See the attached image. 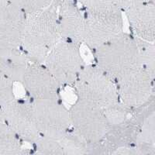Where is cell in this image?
<instances>
[{
    "label": "cell",
    "instance_id": "7402d4cb",
    "mask_svg": "<svg viewBox=\"0 0 155 155\" xmlns=\"http://www.w3.org/2000/svg\"><path fill=\"white\" fill-rule=\"evenodd\" d=\"M84 10H101L115 6L113 0H76Z\"/></svg>",
    "mask_w": 155,
    "mask_h": 155
},
{
    "label": "cell",
    "instance_id": "2e32d148",
    "mask_svg": "<svg viewBox=\"0 0 155 155\" xmlns=\"http://www.w3.org/2000/svg\"><path fill=\"white\" fill-rule=\"evenodd\" d=\"M23 143L5 122L0 124V155L23 154Z\"/></svg>",
    "mask_w": 155,
    "mask_h": 155
},
{
    "label": "cell",
    "instance_id": "ac0fdd59",
    "mask_svg": "<svg viewBox=\"0 0 155 155\" xmlns=\"http://www.w3.org/2000/svg\"><path fill=\"white\" fill-rule=\"evenodd\" d=\"M154 112L152 111L142 124L140 130L136 137V146L140 149L147 146L154 147Z\"/></svg>",
    "mask_w": 155,
    "mask_h": 155
},
{
    "label": "cell",
    "instance_id": "d6986e66",
    "mask_svg": "<svg viewBox=\"0 0 155 155\" xmlns=\"http://www.w3.org/2000/svg\"><path fill=\"white\" fill-rule=\"evenodd\" d=\"M103 110L112 129L118 127L124 123L127 119L129 113L132 111L122 104L120 102L106 109H103Z\"/></svg>",
    "mask_w": 155,
    "mask_h": 155
},
{
    "label": "cell",
    "instance_id": "277c9868",
    "mask_svg": "<svg viewBox=\"0 0 155 155\" xmlns=\"http://www.w3.org/2000/svg\"><path fill=\"white\" fill-rule=\"evenodd\" d=\"M73 88L78 98L93 102L102 109L120 102L116 81L94 63L84 66Z\"/></svg>",
    "mask_w": 155,
    "mask_h": 155
},
{
    "label": "cell",
    "instance_id": "30bf717a",
    "mask_svg": "<svg viewBox=\"0 0 155 155\" xmlns=\"http://www.w3.org/2000/svg\"><path fill=\"white\" fill-rule=\"evenodd\" d=\"M20 84L30 99L60 97L61 88L43 64L31 62Z\"/></svg>",
    "mask_w": 155,
    "mask_h": 155
},
{
    "label": "cell",
    "instance_id": "8992f818",
    "mask_svg": "<svg viewBox=\"0 0 155 155\" xmlns=\"http://www.w3.org/2000/svg\"><path fill=\"white\" fill-rule=\"evenodd\" d=\"M85 11L83 44L94 51L124 31V12L116 6Z\"/></svg>",
    "mask_w": 155,
    "mask_h": 155
},
{
    "label": "cell",
    "instance_id": "cb8c5ba5",
    "mask_svg": "<svg viewBox=\"0 0 155 155\" xmlns=\"http://www.w3.org/2000/svg\"><path fill=\"white\" fill-rule=\"evenodd\" d=\"M113 154H142L143 152L138 147H122L111 152Z\"/></svg>",
    "mask_w": 155,
    "mask_h": 155
},
{
    "label": "cell",
    "instance_id": "ba28073f",
    "mask_svg": "<svg viewBox=\"0 0 155 155\" xmlns=\"http://www.w3.org/2000/svg\"><path fill=\"white\" fill-rule=\"evenodd\" d=\"M154 77L140 66L116 81L119 100L130 110L147 104L153 95Z\"/></svg>",
    "mask_w": 155,
    "mask_h": 155
},
{
    "label": "cell",
    "instance_id": "4316f807",
    "mask_svg": "<svg viewBox=\"0 0 155 155\" xmlns=\"http://www.w3.org/2000/svg\"><path fill=\"white\" fill-rule=\"evenodd\" d=\"M75 1H76V0H75Z\"/></svg>",
    "mask_w": 155,
    "mask_h": 155
},
{
    "label": "cell",
    "instance_id": "52a82bcc",
    "mask_svg": "<svg viewBox=\"0 0 155 155\" xmlns=\"http://www.w3.org/2000/svg\"><path fill=\"white\" fill-rule=\"evenodd\" d=\"M30 111L41 136H55L71 129L70 113L58 98L30 99Z\"/></svg>",
    "mask_w": 155,
    "mask_h": 155
},
{
    "label": "cell",
    "instance_id": "ffe728a7",
    "mask_svg": "<svg viewBox=\"0 0 155 155\" xmlns=\"http://www.w3.org/2000/svg\"><path fill=\"white\" fill-rule=\"evenodd\" d=\"M55 0H9V3L19 8L25 14L48 8Z\"/></svg>",
    "mask_w": 155,
    "mask_h": 155
},
{
    "label": "cell",
    "instance_id": "44dd1931",
    "mask_svg": "<svg viewBox=\"0 0 155 155\" xmlns=\"http://www.w3.org/2000/svg\"><path fill=\"white\" fill-rule=\"evenodd\" d=\"M14 99V82L0 73V106H4Z\"/></svg>",
    "mask_w": 155,
    "mask_h": 155
},
{
    "label": "cell",
    "instance_id": "3957f363",
    "mask_svg": "<svg viewBox=\"0 0 155 155\" xmlns=\"http://www.w3.org/2000/svg\"><path fill=\"white\" fill-rule=\"evenodd\" d=\"M71 129L91 147L102 142L112 130L102 108L78 98L69 108Z\"/></svg>",
    "mask_w": 155,
    "mask_h": 155
},
{
    "label": "cell",
    "instance_id": "d4e9b609",
    "mask_svg": "<svg viewBox=\"0 0 155 155\" xmlns=\"http://www.w3.org/2000/svg\"><path fill=\"white\" fill-rule=\"evenodd\" d=\"M3 122H5L3 109H2V106H0V124H2V123H3Z\"/></svg>",
    "mask_w": 155,
    "mask_h": 155
},
{
    "label": "cell",
    "instance_id": "6da1fadb",
    "mask_svg": "<svg viewBox=\"0 0 155 155\" xmlns=\"http://www.w3.org/2000/svg\"><path fill=\"white\" fill-rule=\"evenodd\" d=\"M60 39L57 0L48 8L25 15L19 48L30 62L43 64Z\"/></svg>",
    "mask_w": 155,
    "mask_h": 155
},
{
    "label": "cell",
    "instance_id": "e0dca14e",
    "mask_svg": "<svg viewBox=\"0 0 155 155\" xmlns=\"http://www.w3.org/2000/svg\"><path fill=\"white\" fill-rule=\"evenodd\" d=\"M135 37L138 50L140 66L152 75L155 76V45L154 42L147 41Z\"/></svg>",
    "mask_w": 155,
    "mask_h": 155
},
{
    "label": "cell",
    "instance_id": "9c48e42d",
    "mask_svg": "<svg viewBox=\"0 0 155 155\" xmlns=\"http://www.w3.org/2000/svg\"><path fill=\"white\" fill-rule=\"evenodd\" d=\"M8 126L25 142L34 145L41 137L30 111L29 100L14 99L2 106Z\"/></svg>",
    "mask_w": 155,
    "mask_h": 155
},
{
    "label": "cell",
    "instance_id": "8fae6325",
    "mask_svg": "<svg viewBox=\"0 0 155 155\" xmlns=\"http://www.w3.org/2000/svg\"><path fill=\"white\" fill-rule=\"evenodd\" d=\"M61 39L83 44L85 11L75 0H57Z\"/></svg>",
    "mask_w": 155,
    "mask_h": 155
},
{
    "label": "cell",
    "instance_id": "9a60e30c",
    "mask_svg": "<svg viewBox=\"0 0 155 155\" xmlns=\"http://www.w3.org/2000/svg\"><path fill=\"white\" fill-rule=\"evenodd\" d=\"M30 63L19 48H0V73L12 82H22Z\"/></svg>",
    "mask_w": 155,
    "mask_h": 155
},
{
    "label": "cell",
    "instance_id": "5b68a950",
    "mask_svg": "<svg viewBox=\"0 0 155 155\" xmlns=\"http://www.w3.org/2000/svg\"><path fill=\"white\" fill-rule=\"evenodd\" d=\"M80 49L81 45L60 39L44 59L43 64L61 88L74 86L85 65Z\"/></svg>",
    "mask_w": 155,
    "mask_h": 155
},
{
    "label": "cell",
    "instance_id": "7a4b0ae2",
    "mask_svg": "<svg viewBox=\"0 0 155 155\" xmlns=\"http://www.w3.org/2000/svg\"><path fill=\"white\" fill-rule=\"evenodd\" d=\"M95 63L116 82L140 66L135 37L123 32L93 51Z\"/></svg>",
    "mask_w": 155,
    "mask_h": 155
},
{
    "label": "cell",
    "instance_id": "7c38bea8",
    "mask_svg": "<svg viewBox=\"0 0 155 155\" xmlns=\"http://www.w3.org/2000/svg\"><path fill=\"white\" fill-rule=\"evenodd\" d=\"M38 154H86L90 147L72 129L55 136H41L34 144Z\"/></svg>",
    "mask_w": 155,
    "mask_h": 155
},
{
    "label": "cell",
    "instance_id": "4fadbf2b",
    "mask_svg": "<svg viewBox=\"0 0 155 155\" xmlns=\"http://www.w3.org/2000/svg\"><path fill=\"white\" fill-rule=\"evenodd\" d=\"M25 15L9 2L0 7V48H19Z\"/></svg>",
    "mask_w": 155,
    "mask_h": 155
},
{
    "label": "cell",
    "instance_id": "484cf974",
    "mask_svg": "<svg viewBox=\"0 0 155 155\" xmlns=\"http://www.w3.org/2000/svg\"><path fill=\"white\" fill-rule=\"evenodd\" d=\"M9 3V0H0V7Z\"/></svg>",
    "mask_w": 155,
    "mask_h": 155
},
{
    "label": "cell",
    "instance_id": "5bb4252c",
    "mask_svg": "<svg viewBox=\"0 0 155 155\" xmlns=\"http://www.w3.org/2000/svg\"><path fill=\"white\" fill-rule=\"evenodd\" d=\"M130 26L132 34L150 42L155 41L154 2H147L124 12Z\"/></svg>",
    "mask_w": 155,
    "mask_h": 155
},
{
    "label": "cell",
    "instance_id": "603a6c76",
    "mask_svg": "<svg viewBox=\"0 0 155 155\" xmlns=\"http://www.w3.org/2000/svg\"><path fill=\"white\" fill-rule=\"evenodd\" d=\"M113 2L115 6L120 9L122 12H125L127 9L135 7L137 5L145 3V2H154L153 0H113Z\"/></svg>",
    "mask_w": 155,
    "mask_h": 155
}]
</instances>
